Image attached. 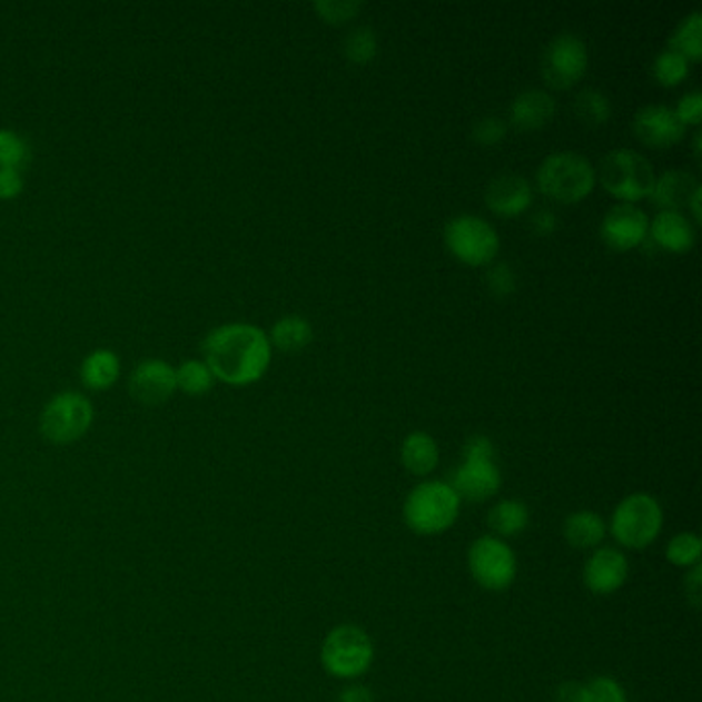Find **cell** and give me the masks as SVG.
<instances>
[{"label": "cell", "mask_w": 702, "mask_h": 702, "mask_svg": "<svg viewBox=\"0 0 702 702\" xmlns=\"http://www.w3.org/2000/svg\"><path fill=\"white\" fill-rule=\"evenodd\" d=\"M208 369L225 384L249 386L263 379L273 358V345L258 326L225 324L208 334L202 343Z\"/></svg>", "instance_id": "cell-1"}, {"label": "cell", "mask_w": 702, "mask_h": 702, "mask_svg": "<svg viewBox=\"0 0 702 702\" xmlns=\"http://www.w3.org/2000/svg\"><path fill=\"white\" fill-rule=\"evenodd\" d=\"M633 132L634 137L647 147L668 149L684 138L686 126L680 122L674 108L663 106V103H653L634 113Z\"/></svg>", "instance_id": "cell-13"}, {"label": "cell", "mask_w": 702, "mask_h": 702, "mask_svg": "<svg viewBox=\"0 0 702 702\" xmlns=\"http://www.w3.org/2000/svg\"><path fill=\"white\" fill-rule=\"evenodd\" d=\"M540 192L554 202L575 205L593 192L597 178L592 161L573 151H558L548 155L536 171Z\"/></svg>", "instance_id": "cell-2"}, {"label": "cell", "mask_w": 702, "mask_h": 702, "mask_svg": "<svg viewBox=\"0 0 702 702\" xmlns=\"http://www.w3.org/2000/svg\"><path fill=\"white\" fill-rule=\"evenodd\" d=\"M23 190V178L21 171L9 169V167H0V198H14L17 194Z\"/></svg>", "instance_id": "cell-38"}, {"label": "cell", "mask_w": 702, "mask_h": 702, "mask_svg": "<svg viewBox=\"0 0 702 702\" xmlns=\"http://www.w3.org/2000/svg\"><path fill=\"white\" fill-rule=\"evenodd\" d=\"M573 111L583 125H606L612 116V101L597 89H583L573 101Z\"/></svg>", "instance_id": "cell-27"}, {"label": "cell", "mask_w": 702, "mask_h": 702, "mask_svg": "<svg viewBox=\"0 0 702 702\" xmlns=\"http://www.w3.org/2000/svg\"><path fill=\"white\" fill-rule=\"evenodd\" d=\"M399 459L414 476H428L439 464V445L425 431H414L402 443Z\"/></svg>", "instance_id": "cell-20"}, {"label": "cell", "mask_w": 702, "mask_h": 702, "mask_svg": "<svg viewBox=\"0 0 702 702\" xmlns=\"http://www.w3.org/2000/svg\"><path fill=\"white\" fill-rule=\"evenodd\" d=\"M176 384L188 396H202L215 384V375L210 373L205 360H184L176 369Z\"/></svg>", "instance_id": "cell-28"}, {"label": "cell", "mask_w": 702, "mask_h": 702, "mask_svg": "<svg viewBox=\"0 0 702 702\" xmlns=\"http://www.w3.org/2000/svg\"><path fill=\"white\" fill-rule=\"evenodd\" d=\"M649 217L643 208L620 202L610 208L600 225V235L607 248L631 251L647 241Z\"/></svg>", "instance_id": "cell-12"}, {"label": "cell", "mask_w": 702, "mask_h": 702, "mask_svg": "<svg viewBox=\"0 0 702 702\" xmlns=\"http://www.w3.org/2000/svg\"><path fill=\"white\" fill-rule=\"evenodd\" d=\"M507 137V125L498 116H484L472 126V138L483 147H496Z\"/></svg>", "instance_id": "cell-35"}, {"label": "cell", "mask_w": 702, "mask_h": 702, "mask_svg": "<svg viewBox=\"0 0 702 702\" xmlns=\"http://www.w3.org/2000/svg\"><path fill=\"white\" fill-rule=\"evenodd\" d=\"M563 534L566 542L577 551L597 548L606 537V524L602 515L593 511H577L566 517Z\"/></svg>", "instance_id": "cell-22"}, {"label": "cell", "mask_w": 702, "mask_h": 702, "mask_svg": "<svg viewBox=\"0 0 702 702\" xmlns=\"http://www.w3.org/2000/svg\"><path fill=\"white\" fill-rule=\"evenodd\" d=\"M663 511L655 496L634 493L622 498L612 513L610 530L612 536L624 548L643 551L651 546L661 534Z\"/></svg>", "instance_id": "cell-6"}, {"label": "cell", "mask_w": 702, "mask_h": 702, "mask_svg": "<svg viewBox=\"0 0 702 702\" xmlns=\"http://www.w3.org/2000/svg\"><path fill=\"white\" fill-rule=\"evenodd\" d=\"M379 42L372 28H355L348 31L343 43V52L353 65H367L377 56Z\"/></svg>", "instance_id": "cell-31"}, {"label": "cell", "mask_w": 702, "mask_h": 702, "mask_svg": "<svg viewBox=\"0 0 702 702\" xmlns=\"http://www.w3.org/2000/svg\"><path fill=\"white\" fill-rule=\"evenodd\" d=\"M462 498L449 483L428 481L414 486L404 501V522L418 536H439L457 522Z\"/></svg>", "instance_id": "cell-3"}, {"label": "cell", "mask_w": 702, "mask_h": 702, "mask_svg": "<svg viewBox=\"0 0 702 702\" xmlns=\"http://www.w3.org/2000/svg\"><path fill=\"white\" fill-rule=\"evenodd\" d=\"M363 2L360 0H317L314 2V9L319 14V19L328 21L332 26H345L348 21H353L360 11H363Z\"/></svg>", "instance_id": "cell-32"}, {"label": "cell", "mask_w": 702, "mask_h": 702, "mask_svg": "<svg viewBox=\"0 0 702 702\" xmlns=\"http://www.w3.org/2000/svg\"><path fill=\"white\" fill-rule=\"evenodd\" d=\"M694 152H696V159H701V132L694 135Z\"/></svg>", "instance_id": "cell-42"}, {"label": "cell", "mask_w": 702, "mask_h": 702, "mask_svg": "<svg viewBox=\"0 0 702 702\" xmlns=\"http://www.w3.org/2000/svg\"><path fill=\"white\" fill-rule=\"evenodd\" d=\"M690 72V62L682 55L665 48L653 62V75L663 87H675L682 83Z\"/></svg>", "instance_id": "cell-30"}, {"label": "cell", "mask_w": 702, "mask_h": 702, "mask_svg": "<svg viewBox=\"0 0 702 702\" xmlns=\"http://www.w3.org/2000/svg\"><path fill=\"white\" fill-rule=\"evenodd\" d=\"M530 524V511L525 503L517 498H505L496 503L488 513V525L495 532L496 537H513L522 534Z\"/></svg>", "instance_id": "cell-25"}, {"label": "cell", "mask_w": 702, "mask_h": 702, "mask_svg": "<svg viewBox=\"0 0 702 702\" xmlns=\"http://www.w3.org/2000/svg\"><path fill=\"white\" fill-rule=\"evenodd\" d=\"M319 660L324 670L334 678L355 680L365 674L375 660L372 636L355 624L336 626L324 639Z\"/></svg>", "instance_id": "cell-7"}, {"label": "cell", "mask_w": 702, "mask_h": 702, "mask_svg": "<svg viewBox=\"0 0 702 702\" xmlns=\"http://www.w3.org/2000/svg\"><path fill=\"white\" fill-rule=\"evenodd\" d=\"M670 50L684 56L689 62H699L702 56V13L694 11L680 21L670 38Z\"/></svg>", "instance_id": "cell-26"}, {"label": "cell", "mask_w": 702, "mask_h": 702, "mask_svg": "<svg viewBox=\"0 0 702 702\" xmlns=\"http://www.w3.org/2000/svg\"><path fill=\"white\" fill-rule=\"evenodd\" d=\"M486 207L491 208L498 217L513 219L524 215L527 208L532 207L534 190L532 184L517 174H503L496 176L484 192Z\"/></svg>", "instance_id": "cell-16"}, {"label": "cell", "mask_w": 702, "mask_h": 702, "mask_svg": "<svg viewBox=\"0 0 702 702\" xmlns=\"http://www.w3.org/2000/svg\"><path fill=\"white\" fill-rule=\"evenodd\" d=\"M558 702H626V694L614 678L597 675L587 684H563L558 690Z\"/></svg>", "instance_id": "cell-21"}, {"label": "cell", "mask_w": 702, "mask_h": 702, "mask_svg": "<svg viewBox=\"0 0 702 702\" xmlns=\"http://www.w3.org/2000/svg\"><path fill=\"white\" fill-rule=\"evenodd\" d=\"M93 423V406L79 392H62L56 394L43 406L40 416V431L43 439L67 445L72 441L81 439Z\"/></svg>", "instance_id": "cell-9"}, {"label": "cell", "mask_w": 702, "mask_h": 702, "mask_svg": "<svg viewBox=\"0 0 702 702\" xmlns=\"http://www.w3.org/2000/svg\"><path fill=\"white\" fill-rule=\"evenodd\" d=\"M28 161V142L13 130H0V167L21 171Z\"/></svg>", "instance_id": "cell-33"}, {"label": "cell", "mask_w": 702, "mask_h": 702, "mask_svg": "<svg viewBox=\"0 0 702 702\" xmlns=\"http://www.w3.org/2000/svg\"><path fill=\"white\" fill-rule=\"evenodd\" d=\"M649 239L670 254H686L694 248L696 231L686 215L675 210H660L655 219L649 220Z\"/></svg>", "instance_id": "cell-17"}, {"label": "cell", "mask_w": 702, "mask_h": 702, "mask_svg": "<svg viewBox=\"0 0 702 702\" xmlns=\"http://www.w3.org/2000/svg\"><path fill=\"white\" fill-rule=\"evenodd\" d=\"M629 577V561L616 548H595L583 568V581L595 595L619 592Z\"/></svg>", "instance_id": "cell-15"}, {"label": "cell", "mask_w": 702, "mask_h": 702, "mask_svg": "<svg viewBox=\"0 0 702 702\" xmlns=\"http://www.w3.org/2000/svg\"><path fill=\"white\" fill-rule=\"evenodd\" d=\"M128 389L132 398L147 406L164 404L178 389L176 369L161 358H145L138 363L137 369L130 375Z\"/></svg>", "instance_id": "cell-14"}, {"label": "cell", "mask_w": 702, "mask_h": 702, "mask_svg": "<svg viewBox=\"0 0 702 702\" xmlns=\"http://www.w3.org/2000/svg\"><path fill=\"white\" fill-rule=\"evenodd\" d=\"M699 188L701 184L689 171L670 169V171H663L660 178H655V186L649 194V198L661 210L680 212L682 208H689L690 198Z\"/></svg>", "instance_id": "cell-19"}, {"label": "cell", "mask_w": 702, "mask_h": 702, "mask_svg": "<svg viewBox=\"0 0 702 702\" xmlns=\"http://www.w3.org/2000/svg\"><path fill=\"white\" fill-rule=\"evenodd\" d=\"M486 287L495 295L496 299H505L517 289V275L511 268V264L496 263L486 270Z\"/></svg>", "instance_id": "cell-34"}, {"label": "cell", "mask_w": 702, "mask_h": 702, "mask_svg": "<svg viewBox=\"0 0 702 702\" xmlns=\"http://www.w3.org/2000/svg\"><path fill=\"white\" fill-rule=\"evenodd\" d=\"M443 241L454 258L474 268L493 264L501 248L495 227L476 215H459L447 220Z\"/></svg>", "instance_id": "cell-8"}, {"label": "cell", "mask_w": 702, "mask_h": 702, "mask_svg": "<svg viewBox=\"0 0 702 702\" xmlns=\"http://www.w3.org/2000/svg\"><path fill=\"white\" fill-rule=\"evenodd\" d=\"M268 340L283 353H301L314 340V326L301 316L280 317Z\"/></svg>", "instance_id": "cell-23"}, {"label": "cell", "mask_w": 702, "mask_h": 702, "mask_svg": "<svg viewBox=\"0 0 702 702\" xmlns=\"http://www.w3.org/2000/svg\"><path fill=\"white\" fill-rule=\"evenodd\" d=\"M558 225H561V220L556 217V212H552L548 208H540V210H536V212L532 215V219H530L532 231L536 235H542V237L556 234Z\"/></svg>", "instance_id": "cell-37"}, {"label": "cell", "mask_w": 702, "mask_h": 702, "mask_svg": "<svg viewBox=\"0 0 702 702\" xmlns=\"http://www.w3.org/2000/svg\"><path fill=\"white\" fill-rule=\"evenodd\" d=\"M701 565L690 568L689 577H686V595L694 606H701Z\"/></svg>", "instance_id": "cell-39"}, {"label": "cell", "mask_w": 702, "mask_h": 702, "mask_svg": "<svg viewBox=\"0 0 702 702\" xmlns=\"http://www.w3.org/2000/svg\"><path fill=\"white\" fill-rule=\"evenodd\" d=\"M468 568L486 592H505L517 577V558L505 540L483 536L469 546Z\"/></svg>", "instance_id": "cell-10"}, {"label": "cell", "mask_w": 702, "mask_h": 702, "mask_svg": "<svg viewBox=\"0 0 702 702\" xmlns=\"http://www.w3.org/2000/svg\"><path fill=\"white\" fill-rule=\"evenodd\" d=\"M595 178L600 179V184L614 198H619L620 202L634 205L643 198H649L657 176L651 161L641 152L614 149L602 159Z\"/></svg>", "instance_id": "cell-5"}, {"label": "cell", "mask_w": 702, "mask_h": 702, "mask_svg": "<svg viewBox=\"0 0 702 702\" xmlns=\"http://www.w3.org/2000/svg\"><path fill=\"white\" fill-rule=\"evenodd\" d=\"M665 556L668 561L674 566L680 568H694V566L701 565L702 558V542L701 537L692 532H682V534H675L668 548H665Z\"/></svg>", "instance_id": "cell-29"}, {"label": "cell", "mask_w": 702, "mask_h": 702, "mask_svg": "<svg viewBox=\"0 0 702 702\" xmlns=\"http://www.w3.org/2000/svg\"><path fill=\"white\" fill-rule=\"evenodd\" d=\"M495 445L484 435H474L464 445V462L452 476V488L462 501L483 503L501 488V469L495 462Z\"/></svg>", "instance_id": "cell-4"}, {"label": "cell", "mask_w": 702, "mask_h": 702, "mask_svg": "<svg viewBox=\"0 0 702 702\" xmlns=\"http://www.w3.org/2000/svg\"><path fill=\"white\" fill-rule=\"evenodd\" d=\"M587 46L575 33H561L552 40L540 62L544 81L554 89H571L587 72Z\"/></svg>", "instance_id": "cell-11"}, {"label": "cell", "mask_w": 702, "mask_h": 702, "mask_svg": "<svg viewBox=\"0 0 702 702\" xmlns=\"http://www.w3.org/2000/svg\"><path fill=\"white\" fill-rule=\"evenodd\" d=\"M120 375V358L108 348H97L81 363V379L89 389L113 386Z\"/></svg>", "instance_id": "cell-24"}, {"label": "cell", "mask_w": 702, "mask_h": 702, "mask_svg": "<svg viewBox=\"0 0 702 702\" xmlns=\"http://www.w3.org/2000/svg\"><path fill=\"white\" fill-rule=\"evenodd\" d=\"M701 200H702V188H699L696 192L692 194V198H690L689 210L694 215V219L701 220Z\"/></svg>", "instance_id": "cell-41"}, {"label": "cell", "mask_w": 702, "mask_h": 702, "mask_svg": "<svg viewBox=\"0 0 702 702\" xmlns=\"http://www.w3.org/2000/svg\"><path fill=\"white\" fill-rule=\"evenodd\" d=\"M556 113V101L542 89H527L511 101L510 120L520 132H534L551 122Z\"/></svg>", "instance_id": "cell-18"}, {"label": "cell", "mask_w": 702, "mask_h": 702, "mask_svg": "<svg viewBox=\"0 0 702 702\" xmlns=\"http://www.w3.org/2000/svg\"><path fill=\"white\" fill-rule=\"evenodd\" d=\"M336 702H373V694L365 686H348L340 692Z\"/></svg>", "instance_id": "cell-40"}, {"label": "cell", "mask_w": 702, "mask_h": 702, "mask_svg": "<svg viewBox=\"0 0 702 702\" xmlns=\"http://www.w3.org/2000/svg\"><path fill=\"white\" fill-rule=\"evenodd\" d=\"M675 116L684 126H699L702 120V96L701 91H690L678 101L674 108Z\"/></svg>", "instance_id": "cell-36"}]
</instances>
